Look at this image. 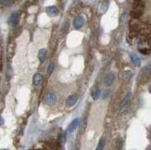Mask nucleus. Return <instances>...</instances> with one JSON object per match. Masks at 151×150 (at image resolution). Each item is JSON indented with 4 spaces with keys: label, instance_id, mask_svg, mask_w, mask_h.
<instances>
[{
    "label": "nucleus",
    "instance_id": "nucleus-1",
    "mask_svg": "<svg viewBox=\"0 0 151 150\" xmlns=\"http://www.w3.org/2000/svg\"><path fill=\"white\" fill-rule=\"evenodd\" d=\"M144 9H145V4L142 1H136L133 5V9L131 10V17L133 19H138L142 16Z\"/></svg>",
    "mask_w": 151,
    "mask_h": 150
},
{
    "label": "nucleus",
    "instance_id": "nucleus-2",
    "mask_svg": "<svg viewBox=\"0 0 151 150\" xmlns=\"http://www.w3.org/2000/svg\"><path fill=\"white\" fill-rule=\"evenodd\" d=\"M150 77H151V64L147 65V66H145L141 70L138 80L141 82H147V80H149Z\"/></svg>",
    "mask_w": 151,
    "mask_h": 150
},
{
    "label": "nucleus",
    "instance_id": "nucleus-3",
    "mask_svg": "<svg viewBox=\"0 0 151 150\" xmlns=\"http://www.w3.org/2000/svg\"><path fill=\"white\" fill-rule=\"evenodd\" d=\"M45 102L48 106H53L57 102V96L53 93H48L45 97Z\"/></svg>",
    "mask_w": 151,
    "mask_h": 150
},
{
    "label": "nucleus",
    "instance_id": "nucleus-4",
    "mask_svg": "<svg viewBox=\"0 0 151 150\" xmlns=\"http://www.w3.org/2000/svg\"><path fill=\"white\" fill-rule=\"evenodd\" d=\"M114 80H115V74L113 72H109V74H107L104 79L105 86H110L113 83Z\"/></svg>",
    "mask_w": 151,
    "mask_h": 150
},
{
    "label": "nucleus",
    "instance_id": "nucleus-5",
    "mask_svg": "<svg viewBox=\"0 0 151 150\" xmlns=\"http://www.w3.org/2000/svg\"><path fill=\"white\" fill-rule=\"evenodd\" d=\"M78 101V95H71L70 96H68V98L65 101V104H66L67 107H73Z\"/></svg>",
    "mask_w": 151,
    "mask_h": 150
},
{
    "label": "nucleus",
    "instance_id": "nucleus-6",
    "mask_svg": "<svg viewBox=\"0 0 151 150\" xmlns=\"http://www.w3.org/2000/svg\"><path fill=\"white\" fill-rule=\"evenodd\" d=\"M45 11H47V15L50 16V17H56V16L58 15V13H60V11H58V9L57 8V6H47V8L45 9Z\"/></svg>",
    "mask_w": 151,
    "mask_h": 150
},
{
    "label": "nucleus",
    "instance_id": "nucleus-7",
    "mask_svg": "<svg viewBox=\"0 0 151 150\" xmlns=\"http://www.w3.org/2000/svg\"><path fill=\"white\" fill-rule=\"evenodd\" d=\"M84 24V18L83 16H77L74 21H73V26L75 27V29H80L82 28Z\"/></svg>",
    "mask_w": 151,
    "mask_h": 150
},
{
    "label": "nucleus",
    "instance_id": "nucleus-8",
    "mask_svg": "<svg viewBox=\"0 0 151 150\" xmlns=\"http://www.w3.org/2000/svg\"><path fill=\"white\" fill-rule=\"evenodd\" d=\"M19 14L18 12H13L12 14L9 17V23L12 26H15L18 24L19 22Z\"/></svg>",
    "mask_w": 151,
    "mask_h": 150
},
{
    "label": "nucleus",
    "instance_id": "nucleus-9",
    "mask_svg": "<svg viewBox=\"0 0 151 150\" xmlns=\"http://www.w3.org/2000/svg\"><path fill=\"white\" fill-rule=\"evenodd\" d=\"M43 82V76L40 73H35L34 78H32V83L35 86H39Z\"/></svg>",
    "mask_w": 151,
    "mask_h": 150
},
{
    "label": "nucleus",
    "instance_id": "nucleus-10",
    "mask_svg": "<svg viewBox=\"0 0 151 150\" xmlns=\"http://www.w3.org/2000/svg\"><path fill=\"white\" fill-rule=\"evenodd\" d=\"M79 125V119H74L73 121L70 123V125L68 127V131L70 133H73L75 131V129L77 128V126Z\"/></svg>",
    "mask_w": 151,
    "mask_h": 150
},
{
    "label": "nucleus",
    "instance_id": "nucleus-11",
    "mask_svg": "<svg viewBox=\"0 0 151 150\" xmlns=\"http://www.w3.org/2000/svg\"><path fill=\"white\" fill-rule=\"evenodd\" d=\"M45 57H47V50L45 49H40L38 52V60L41 63L45 62Z\"/></svg>",
    "mask_w": 151,
    "mask_h": 150
},
{
    "label": "nucleus",
    "instance_id": "nucleus-12",
    "mask_svg": "<svg viewBox=\"0 0 151 150\" xmlns=\"http://www.w3.org/2000/svg\"><path fill=\"white\" fill-rule=\"evenodd\" d=\"M132 77H133V72L131 70H125V71H123V73H122V79H123L124 82L130 81V79Z\"/></svg>",
    "mask_w": 151,
    "mask_h": 150
},
{
    "label": "nucleus",
    "instance_id": "nucleus-13",
    "mask_svg": "<svg viewBox=\"0 0 151 150\" xmlns=\"http://www.w3.org/2000/svg\"><path fill=\"white\" fill-rule=\"evenodd\" d=\"M100 95V89L98 87H94L92 90V97H93L94 100L98 99V97Z\"/></svg>",
    "mask_w": 151,
    "mask_h": 150
},
{
    "label": "nucleus",
    "instance_id": "nucleus-14",
    "mask_svg": "<svg viewBox=\"0 0 151 150\" xmlns=\"http://www.w3.org/2000/svg\"><path fill=\"white\" fill-rule=\"evenodd\" d=\"M130 57H131V60H132V62L135 65V66H139V65L141 64L140 58L137 57L135 54H131L130 55Z\"/></svg>",
    "mask_w": 151,
    "mask_h": 150
},
{
    "label": "nucleus",
    "instance_id": "nucleus-15",
    "mask_svg": "<svg viewBox=\"0 0 151 150\" xmlns=\"http://www.w3.org/2000/svg\"><path fill=\"white\" fill-rule=\"evenodd\" d=\"M109 1H102L100 3V6H99V10L101 13H104V12H106L107 9H109Z\"/></svg>",
    "mask_w": 151,
    "mask_h": 150
},
{
    "label": "nucleus",
    "instance_id": "nucleus-16",
    "mask_svg": "<svg viewBox=\"0 0 151 150\" xmlns=\"http://www.w3.org/2000/svg\"><path fill=\"white\" fill-rule=\"evenodd\" d=\"M123 146V141L122 140V138H118L115 142V146L117 150H122Z\"/></svg>",
    "mask_w": 151,
    "mask_h": 150
},
{
    "label": "nucleus",
    "instance_id": "nucleus-17",
    "mask_svg": "<svg viewBox=\"0 0 151 150\" xmlns=\"http://www.w3.org/2000/svg\"><path fill=\"white\" fill-rule=\"evenodd\" d=\"M86 126H87V121H86V120H85V119H83L82 123L80 124V132H81V133H84L85 129H86Z\"/></svg>",
    "mask_w": 151,
    "mask_h": 150
},
{
    "label": "nucleus",
    "instance_id": "nucleus-18",
    "mask_svg": "<svg viewBox=\"0 0 151 150\" xmlns=\"http://www.w3.org/2000/svg\"><path fill=\"white\" fill-rule=\"evenodd\" d=\"M131 97H132V93H128V94L125 95V97L123 98V100H122V104H121V107H122V106L125 105V104L131 99Z\"/></svg>",
    "mask_w": 151,
    "mask_h": 150
},
{
    "label": "nucleus",
    "instance_id": "nucleus-19",
    "mask_svg": "<svg viewBox=\"0 0 151 150\" xmlns=\"http://www.w3.org/2000/svg\"><path fill=\"white\" fill-rule=\"evenodd\" d=\"M13 4L12 1H9V0H0V5L4 6H10Z\"/></svg>",
    "mask_w": 151,
    "mask_h": 150
},
{
    "label": "nucleus",
    "instance_id": "nucleus-20",
    "mask_svg": "<svg viewBox=\"0 0 151 150\" xmlns=\"http://www.w3.org/2000/svg\"><path fill=\"white\" fill-rule=\"evenodd\" d=\"M104 146H105V140L104 139H101L99 141V143H98L96 150H103L104 149Z\"/></svg>",
    "mask_w": 151,
    "mask_h": 150
},
{
    "label": "nucleus",
    "instance_id": "nucleus-21",
    "mask_svg": "<svg viewBox=\"0 0 151 150\" xmlns=\"http://www.w3.org/2000/svg\"><path fill=\"white\" fill-rule=\"evenodd\" d=\"M54 70V63H50L48 66H47V73L50 75Z\"/></svg>",
    "mask_w": 151,
    "mask_h": 150
},
{
    "label": "nucleus",
    "instance_id": "nucleus-22",
    "mask_svg": "<svg viewBox=\"0 0 151 150\" xmlns=\"http://www.w3.org/2000/svg\"><path fill=\"white\" fill-rule=\"evenodd\" d=\"M149 92H150V94H151V85H150V87H149Z\"/></svg>",
    "mask_w": 151,
    "mask_h": 150
}]
</instances>
